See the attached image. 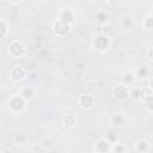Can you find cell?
Wrapping results in <instances>:
<instances>
[{"label":"cell","mask_w":153,"mask_h":153,"mask_svg":"<svg viewBox=\"0 0 153 153\" xmlns=\"http://www.w3.org/2000/svg\"><path fill=\"white\" fill-rule=\"evenodd\" d=\"M63 126L67 129H73L76 127V117L74 115H66L63 117Z\"/></svg>","instance_id":"2e32d148"},{"label":"cell","mask_w":153,"mask_h":153,"mask_svg":"<svg viewBox=\"0 0 153 153\" xmlns=\"http://www.w3.org/2000/svg\"><path fill=\"white\" fill-rule=\"evenodd\" d=\"M86 1H96V0H86Z\"/></svg>","instance_id":"f546056e"},{"label":"cell","mask_w":153,"mask_h":153,"mask_svg":"<svg viewBox=\"0 0 153 153\" xmlns=\"http://www.w3.org/2000/svg\"><path fill=\"white\" fill-rule=\"evenodd\" d=\"M151 14H153V5H152V13Z\"/></svg>","instance_id":"f1b7e54d"},{"label":"cell","mask_w":153,"mask_h":153,"mask_svg":"<svg viewBox=\"0 0 153 153\" xmlns=\"http://www.w3.org/2000/svg\"><path fill=\"white\" fill-rule=\"evenodd\" d=\"M111 142L106 137H100L94 142L93 151L96 153H109L111 152Z\"/></svg>","instance_id":"ba28073f"},{"label":"cell","mask_w":153,"mask_h":153,"mask_svg":"<svg viewBox=\"0 0 153 153\" xmlns=\"http://www.w3.org/2000/svg\"><path fill=\"white\" fill-rule=\"evenodd\" d=\"M109 19H110V16H109V13H108L106 11H104V10H99V11H97L96 14H94V23H96L97 25H99V26H103V25L108 24V23H109Z\"/></svg>","instance_id":"4fadbf2b"},{"label":"cell","mask_w":153,"mask_h":153,"mask_svg":"<svg viewBox=\"0 0 153 153\" xmlns=\"http://www.w3.org/2000/svg\"><path fill=\"white\" fill-rule=\"evenodd\" d=\"M134 72H135L136 78H139V79H145L149 74V69L147 66H139V67H136V69Z\"/></svg>","instance_id":"e0dca14e"},{"label":"cell","mask_w":153,"mask_h":153,"mask_svg":"<svg viewBox=\"0 0 153 153\" xmlns=\"http://www.w3.org/2000/svg\"><path fill=\"white\" fill-rule=\"evenodd\" d=\"M111 152H114V153H124V152H127V148L124 147L123 143L115 142V143L111 145Z\"/></svg>","instance_id":"7402d4cb"},{"label":"cell","mask_w":153,"mask_h":153,"mask_svg":"<svg viewBox=\"0 0 153 153\" xmlns=\"http://www.w3.org/2000/svg\"><path fill=\"white\" fill-rule=\"evenodd\" d=\"M72 29H73V25H72L71 23L65 22V20L59 19V18H56V20H55V22L53 23V25H51V31H53V33H54L55 36L60 37V38H63V37H66L67 35H69L71 31H72Z\"/></svg>","instance_id":"3957f363"},{"label":"cell","mask_w":153,"mask_h":153,"mask_svg":"<svg viewBox=\"0 0 153 153\" xmlns=\"http://www.w3.org/2000/svg\"><path fill=\"white\" fill-rule=\"evenodd\" d=\"M99 32L103 33V35H105V36H108V37H110V38H112L114 35H115V29L110 24H105V25L100 26V31Z\"/></svg>","instance_id":"d6986e66"},{"label":"cell","mask_w":153,"mask_h":153,"mask_svg":"<svg viewBox=\"0 0 153 153\" xmlns=\"http://www.w3.org/2000/svg\"><path fill=\"white\" fill-rule=\"evenodd\" d=\"M129 87L126 84H118L114 87L112 90V97L117 100V102H126L129 99Z\"/></svg>","instance_id":"5b68a950"},{"label":"cell","mask_w":153,"mask_h":153,"mask_svg":"<svg viewBox=\"0 0 153 153\" xmlns=\"http://www.w3.org/2000/svg\"><path fill=\"white\" fill-rule=\"evenodd\" d=\"M8 4H11V5H18V4H20L23 0H6Z\"/></svg>","instance_id":"4316f807"},{"label":"cell","mask_w":153,"mask_h":153,"mask_svg":"<svg viewBox=\"0 0 153 153\" xmlns=\"http://www.w3.org/2000/svg\"><path fill=\"white\" fill-rule=\"evenodd\" d=\"M126 122H127V120H126L124 115L121 112H115L110 117V124L116 129H122L126 126Z\"/></svg>","instance_id":"8fae6325"},{"label":"cell","mask_w":153,"mask_h":153,"mask_svg":"<svg viewBox=\"0 0 153 153\" xmlns=\"http://www.w3.org/2000/svg\"><path fill=\"white\" fill-rule=\"evenodd\" d=\"M134 149L137 153H147L151 151V142L146 139H139L134 143Z\"/></svg>","instance_id":"7c38bea8"},{"label":"cell","mask_w":153,"mask_h":153,"mask_svg":"<svg viewBox=\"0 0 153 153\" xmlns=\"http://www.w3.org/2000/svg\"><path fill=\"white\" fill-rule=\"evenodd\" d=\"M8 32H10V25H8V23L5 19H1L0 20V37L2 39L6 38V36L8 35Z\"/></svg>","instance_id":"ac0fdd59"},{"label":"cell","mask_w":153,"mask_h":153,"mask_svg":"<svg viewBox=\"0 0 153 153\" xmlns=\"http://www.w3.org/2000/svg\"><path fill=\"white\" fill-rule=\"evenodd\" d=\"M57 18H59V19H62V20H65V22H68V23H71V24L74 26L75 19H76V14H75V12H74L72 8L65 7V8H61V10L59 11Z\"/></svg>","instance_id":"9c48e42d"},{"label":"cell","mask_w":153,"mask_h":153,"mask_svg":"<svg viewBox=\"0 0 153 153\" xmlns=\"http://www.w3.org/2000/svg\"><path fill=\"white\" fill-rule=\"evenodd\" d=\"M121 26L123 27V29H130L131 27V25H133V19H131V17L130 16H124L122 19H121Z\"/></svg>","instance_id":"603a6c76"},{"label":"cell","mask_w":153,"mask_h":153,"mask_svg":"<svg viewBox=\"0 0 153 153\" xmlns=\"http://www.w3.org/2000/svg\"><path fill=\"white\" fill-rule=\"evenodd\" d=\"M111 44H112L111 38L108 37V36H105V35H103V33H100V32L97 33L92 38V42H91L92 48L96 51L100 53V54H104V53L109 51V49L111 48Z\"/></svg>","instance_id":"7a4b0ae2"},{"label":"cell","mask_w":153,"mask_h":153,"mask_svg":"<svg viewBox=\"0 0 153 153\" xmlns=\"http://www.w3.org/2000/svg\"><path fill=\"white\" fill-rule=\"evenodd\" d=\"M85 88H86L87 92L93 93L97 90V81H96V79L94 78H88L86 80V82H85Z\"/></svg>","instance_id":"44dd1931"},{"label":"cell","mask_w":153,"mask_h":153,"mask_svg":"<svg viewBox=\"0 0 153 153\" xmlns=\"http://www.w3.org/2000/svg\"><path fill=\"white\" fill-rule=\"evenodd\" d=\"M7 109L10 110V112L18 115V114H23L26 110L27 106V100L24 99L19 93L18 94H12L8 97L7 99Z\"/></svg>","instance_id":"6da1fadb"},{"label":"cell","mask_w":153,"mask_h":153,"mask_svg":"<svg viewBox=\"0 0 153 153\" xmlns=\"http://www.w3.org/2000/svg\"><path fill=\"white\" fill-rule=\"evenodd\" d=\"M118 1H120V0H104V2H105V4H108L110 7L116 6V5L118 4Z\"/></svg>","instance_id":"484cf974"},{"label":"cell","mask_w":153,"mask_h":153,"mask_svg":"<svg viewBox=\"0 0 153 153\" xmlns=\"http://www.w3.org/2000/svg\"><path fill=\"white\" fill-rule=\"evenodd\" d=\"M143 105L146 108V110L151 114H153V93H149L148 96H146L143 98Z\"/></svg>","instance_id":"ffe728a7"},{"label":"cell","mask_w":153,"mask_h":153,"mask_svg":"<svg viewBox=\"0 0 153 153\" xmlns=\"http://www.w3.org/2000/svg\"><path fill=\"white\" fill-rule=\"evenodd\" d=\"M148 88H149V91L153 93V78L149 80V82H148Z\"/></svg>","instance_id":"83f0119b"},{"label":"cell","mask_w":153,"mask_h":153,"mask_svg":"<svg viewBox=\"0 0 153 153\" xmlns=\"http://www.w3.org/2000/svg\"><path fill=\"white\" fill-rule=\"evenodd\" d=\"M25 53H26V48L24 43L20 41L17 39L11 41L7 45V54L13 59H20L25 55Z\"/></svg>","instance_id":"277c9868"},{"label":"cell","mask_w":153,"mask_h":153,"mask_svg":"<svg viewBox=\"0 0 153 153\" xmlns=\"http://www.w3.org/2000/svg\"><path fill=\"white\" fill-rule=\"evenodd\" d=\"M111 143H115V142H118V135H116V133H114V131H109L108 134H106V136H105Z\"/></svg>","instance_id":"cb8c5ba5"},{"label":"cell","mask_w":153,"mask_h":153,"mask_svg":"<svg viewBox=\"0 0 153 153\" xmlns=\"http://www.w3.org/2000/svg\"><path fill=\"white\" fill-rule=\"evenodd\" d=\"M141 26H142V29H143L145 31L152 32V31H153V14H147V16L142 19Z\"/></svg>","instance_id":"5bb4252c"},{"label":"cell","mask_w":153,"mask_h":153,"mask_svg":"<svg viewBox=\"0 0 153 153\" xmlns=\"http://www.w3.org/2000/svg\"><path fill=\"white\" fill-rule=\"evenodd\" d=\"M96 103V99H94V96L90 92L87 93H81L79 97H78V104L80 106L81 110L84 111H87V110H91L93 108Z\"/></svg>","instance_id":"8992f818"},{"label":"cell","mask_w":153,"mask_h":153,"mask_svg":"<svg viewBox=\"0 0 153 153\" xmlns=\"http://www.w3.org/2000/svg\"><path fill=\"white\" fill-rule=\"evenodd\" d=\"M146 56H147V59L151 61V62H153V45H151V47H148V49H147V54H146Z\"/></svg>","instance_id":"d4e9b609"},{"label":"cell","mask_w":153,"mask_h":153,"mask_svg":"<svg viewBox=\"0 0 153 153\" xmlns=\"http://www.w3.org/2000/svg\"><path fill=\"white\" fill-rule=\"evenodd\" d=\"M18 93H19L24 99H26L27 102L33 100V99L36 98V96H37L36 88H35L33 86H30V85H23V86H20Z\"/></svg>","instance_id":"30bf717a"},{"label":"cell","mask_w":153,"mask_h":153,"mask_svg":"<svg viewBox=\"0 0 153 153\" xmlns=\"http://www.w3.org/2000/svg\"><path fill=\"white\" fill-rule=\"evenodd\" d=\"M135 78H136L135 72H133V71H127V72H124L123 75H122V82L126 84V85H128V86H130V85L134 84Z\"/></svg>","instance_id":"9a60e30c"},{"label":"cell","mask_w":153,"mask_h":153,"mask_svg":"<svg viewBox=\"0 0 153 153\" xmlns=\"http://www.w3.org/2000/svg\"><path fill=\"white\" fill-rule=\"evenodd\" d=\"M27 72L23 66H14L10 71V79L13 82H22L26 79Z\"/></svg>","instance_id":"52a82bcc"}]
</instances>
